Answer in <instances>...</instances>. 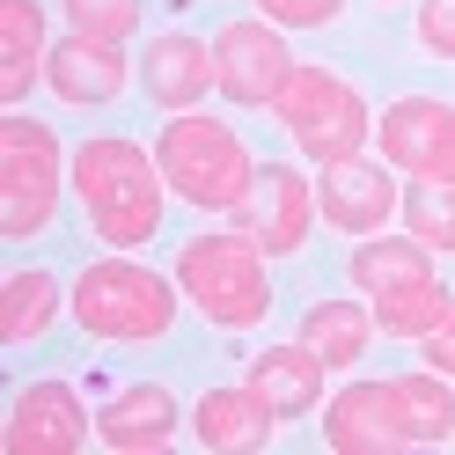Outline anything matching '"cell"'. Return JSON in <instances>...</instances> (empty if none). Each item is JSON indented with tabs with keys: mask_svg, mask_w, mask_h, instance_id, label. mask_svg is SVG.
<instances>
[{
	"mask_svg": "<svg viewBox=\"0 0 455 455\" xmlns=\"http://www.w3.org/2000/svg\"><path fill=\"white\" fill-rule=\"evenodd\" d=\"M162 191H169V184H162V162L140 148V140H125V132H96L89 148L74 155V198H81L89 228H96L110 250L155 243Z\"/></svg>",
	"mask_w": 455,
	"mask_h": 455,
	"instance_id": "6da1fadb",
	"label": "cell"
},
{
	"mask_svg": "<svg viewBox=\"0 0 455 455\" xmlns=\"http://www.w3.org/2000/svg\"><path fill=\"white\" fill-rule=\"evenodd\" d=\"M375 148H382L389 169H404V177L455 184V103H441V96H396L375 118Z\"/></svg>",
	"mask_w": 455,
	"mask_h": 455,
	"instance_id": "9c48e42d",
	"label": "cell"
},
{
	"mask_svg": "<svg viewBox=\"0 0 455 455\" xmlns=\"http://www.w3.org/2000/svg\"><path fill=\"white\" fill-rule=\"evenodd\" d=\"M426 367H441V375L455 382V316L441 331H426Z\"/></svg>",
	"mask_w": 455,
	"mask_h": 455,
	"instance_id": "83f0119b",
	"label": "cell"
},
{
	"mask_svg": "<svg viewBox=\"0 0 455 455\" xmlns=\"http://www.w3.org/2000/svg\"><path fill=\"white\" fill-rule=\"evenodd\" d=\"M272 110H279V125L294 132V148L316 169L323 162H346V155H360L367 140H375L367 96L353 89V81H338L331 67H301L294 60V74H287V89L272 96Z\"/></svg>",
	"mask_w": 455,
	"mask_h": 455,
	"instance_id": "8992f818",
	"label": "cell"
},
{
	"mask_svg": "<svg viewBox=\"0 0 455 455\" xmlns=\"http://www.w3.org/2000/svg\"><path fill=\"white\" fill-rule=\"evenodd\" d=\"M243 389L258 396L272 419H308L323 404V353H308L301 338L294 346H272V353H258L243 367Z\"/></svg>",
	"mask_w": 455,
	"mask_h": 455,
	"instance_id": "5bb4252c",
	"label": "cell"
},
{
	"mask_svg": "<svg viewBox=\"0 0 455 455\" xmlns=\"http://www.w3.org/2000/svg\"><path fill=\"white\" fill-rule=\"evenodd\" d=\"M346 272H353V287L360 294H396V287H426L434 279V250H426L411 228L404 235H360V250L346 258Z\"/></svg>",
	"mask_w": 455,
	"mask_h": 455,
	"instance_id": "ac0fdd59",
	"label": "cell"
},
{
	"mask_svg": "<svg viewBox=\"0 0 455 455\" xmlns=\"http://www.w3.org/2000/svg\"><path fill=\"white\" fill-rule=\"evenodd\" d=\"M67 177H74V162L60 155L52 125L8 110V118H0V235H8V243L44 235L52 213H60Z\"/></svg>",
	"mask_w": 455,
	"mask_h": 455,
	"instance_id": "5b68a950",
	"label": "cell"
},
{
	"mask_svg": "<svg viewBox=\"0 0 455 455\" xmlns=\"http://www.w3.org/2000/svg\"><path fill=\"white\" fill-rule=\"evenodd\" d=\"M367 331H375V308H353V301H316V308L301 316V346H308V353H323V367H360Z\"/></svg>",
	"mask_w": 455,
	"mask_h": 455,
	"instance_id": "d6986e66",
	"label": "cell"
},
{
	"mask_svg": "<svg viewBox=\"0 0 455 455\" xmlns=\"http://www.w3.org/2000/svg\"><path fill=\"white\" fill-rule=\"evenodd\" d=\"M287 74H294V52H287V37H279V22H258V15L220 22V37H213V89L228 103L272 110V96L287 89Z\"/></svg>",
	"mask_w": 455,
	"mask_h": 455,
	"instance_id": "52a82bcc",
	"label": "cell"
},
{
	"mask_svg": "<svg viewBox=\"0 0 455 455\" xmlns=\"http://www.w3.org/2000/svg\"><path fill=\"white\" fill-rule=\"evenodd\" d=\"M89 404L67 389V382H30V389H15V404H8V441L15 455H74L81 441H89Z\"/></svg>",
	"mask_w": 455,
	"mask_h": 455,
	"instance_id": "7c38bea8",
	"label": "cell"
},
{
	"mask_svg": "<svg viewBox=\"0 0 455 455\" xmlns=\"http://www.w3.org/2000/svg\"><path fill=\"white\" fill-rule=\"evenodd\" d=\"M272 426L279 419L250 389H206V396H198V411H191V434H198L206 455H250V448L272 441Z\"/></svg>",
	"mask_w": 455,
	"mask_h": 455,
	"instance_id": "e0dca14e",
	"label": "cell"
},
{
	"mask_svg": "<svg viewBox=\"0 0 455 455\" xmlns=\"http://www.w3.org/2000/svg\"><path fill=\"white\" fill-rule=\"evenodd\" d=\"M455 316V294L441 279H426V287H396V294H375V331L389 338H426Z\"/></svg>",
	"mask_w": 455,
	"mask_h": 455,
	"instance_id": "7402d4cb",
	"label": "cell"
},
{
	"mask_svg": "<svg viewBox=\"0 0 455 455\" xmlns=\"http://www.w3.org/2000/svg\"><path fill=\"white\" fill-rule=\"evenodd\" d=\"M44 81H52V96L60 103H110V96H125V81H132V67H125V52L110 44V37H89V30H74V37H60L44 52Z\"/></svg>",
	"mask_w": 455,
	"mask_h": 455,
	"instance_id": "4fadbf2b",
	"label": "cell"
},
{
	"mask_svg": "<svg viewBox=\"0 0 455 455\" xmlns=\"http://www.w3.org/2000/svg\"><path fill=\"white\" fill-rule=\"evenodd\" d=\"M177 279H162L132 258H96L74 279V323L89 338H110V346H148L177 323Z\"/></svg>",
	"mask_w": 455,
	"mask_h": 455,
	"instance_id": "277c9868",
	"label": "cell"
},
{
	"mask_svg": "<svg viewBox=\"0 0 455 455\" xmlns=\"http://www.w3.org/2000/svg\"><path fill=\"white\" fill-rule=\"evenodd\" d=\"M60 8L74 15V30L110 37V44H125V37L140 30V0H60Z\"/></svg>",
	"mask_w": 455,
	"mask_h": 455,
	"instance_id": "d4e9b609",
	"label": "cell"
},
{
	"mask_svg": "<svg viewBox=\"0 0 455 455\" xmlns=\"http://www.w3.org/2000/svg\"><path fill=\"white\" fill-rule=\"evenodd\" d=\"M404 228H411L426 250H455V184L411 177L404 184Z\"/></svg>",
	"mask_w": 455,
	"mask_h": 455,
	"instance_id": "603a6c76",
	"label": "cell"
},
{
	"mask_svg": "<svg viewBox=\"0 0 455 455\" xmlns=\"http://www.w3.org/2000/svg\"><path fill=\"white\" fill-rule=\"evenodd\" d=\"M177 287L213 331H250L272 308V265H265V250L250 243L243 228H228V235H191L177 250Z\"/></svg>",
	"mask_w": 455,
	"mask_h": 455,
	"instance_id": "3957f363",
	"label": "cell"
},
{
	"mask_svg": "<svg viewBox=\"0 0 455 455\" xmlns=\"http://www.w3.org/2000/svg\"><path fill=\"white\" fill-rule=\"evenodd\" d=\"M258 8L279 22V30H323V22L346 15V0H258Z\"/></svg>",
	"mask_w": 455,
	"mask_h": 455,
	"instance_id": "484cf974",
	"label": "cell"
},
{
	"mask_svg": "<svg viewBox=\"0 0 455 455\" xmlns=\"http://www.w3.org/2000/svg\"><path fill=\"white\" fill-rule=\"evenodd\" d=\"M169 434H177V396L162 382H132L96 411V441L118 448V455H162Z\"/></svg>",
	"mask_w": 455,
	"mask_h": 455,
	"instance_id": "2e32d148",
	"label": "cell"
},
{
	"mask_svg": "<svg viewBox=\"0 0 455 455\" xmlns=\"http://www.w3.org/2000/svg\"><path fill=\"white\" fill-rule=\"evenodd\" d=\"M140 89H148L162 110H198L213 89V44H198L184 30H162L148 52H140Z\"/></svg>",
	"mask_w": 455,
	"mask_h": 455,
	"instance_id": "9a60e30c",
	"label": "cell"
},
{
	"mask_svg": "<svg viewBox=\"0 0 455 455\" xmlns=\"http://www.w3.org/2000/svg\"><path fill=\"white\" fill-rule=\"evenodd\" d=\"M419 44L434 60H455V0H419Z\"/></svg>",
	"mask_w": 455,
	"mask_h": 455,
	"instance_id": "4316f807",
	"label": "cell"
},
{
	"mask_svg": "<svg viewBox=\"0 0 455 455\" xmlns=\"http://www.w3.org/2000/svg\"><path fill=\"white\" fill-rule=\"evenodd\" d=\"M389 206H404V191L389 184V162L346 155V162L316 169V213L338 228V235H375V228L389 220Z\"/></svg>",
	"mask_w": 455,
	"mask_h": 455,
	"instance_id": "8fae6325",
	"label": "cell"
},
{
	"mask_svg": "<svg viewBox=\"0 0 455 455\" xmlns=\"http://www.w3.org/2000/svg\"><path fill=\"white\" fill-rule=\"evenodd\" d=\"M228 213H235V228H243L258 250L294 258V250L308 243V220H316V184H308L301 169H287V162H258L250 191H243Z\"/></svg>",
	"mask_w": 455,
	"mask_h": 455,
	"instance_id": "ba28073f",
	"label": "cell"
},
{
	"mask_svg": "<svg viewBox=\"0 0 455 455\" xmlns=\"http://www.w3.org/2000/svg\"><path fill=\"white\" fill-rule=\"evenodd\" d=\"M323 448L338 455H404L411 441V419L396 404V382H346L323 411Z\"/></svg>",
	"mask_w": 455,
	"mask_h": 455,
	"instance_id": "30bf717a",
	"label": "cell"
},
{
	"mask_svg": "<svg viewBox=\"0 0 455 455\" xmlns=\"http://www.w3.org/2000/svg\"><path fill=\"white\" fill-rule=\"evenodd\" d=\"M396 404H404L419 448H448L455 441V389H448L441 367H426V375H396Z\"/></svg>",
	"mask_w": 455,
	"mask_h": 455,
	"instance_id": "44dd1931",
	"label": "cell"
},
{
	"mask_svg": "<svg viewBox=\"0 0 455 455\" xmlns=\"http://www.w3.org/2000/svg\"><path fill=\"white\" fill-rule=\"evenodd\" d=\"M155 162H162V184L198 213H228L250 191V177H258L243 132L206 118V110H177V118L155 132Z\"/></svg>",
	"mask_w": 455,
	"mask_h": 455,
	"instance_id": "7a4b0ae2",
	"label": "cell"
},
{
	"mask_svg": "<svg viewBox=\"0 0 455 455\" xmlns=\"http://www.w3.org/2000/svg\"><path fill=\"white\" fill-rule=\"evenodd\" d=\"M44 8L37 0H0V67H37L44 60Z\"/></svg>",
	"mask_w": 455,
	"mask_h": 455,
	"instance_id": "cb8c5ba5",
	"label": "cell"
},
{
	"mask_svg": "<svg viewBox=\"0 0 455 455\" xmlns=\"http://www.w3.org/2000/svg\"><path fill=\"white\" fill-rule=\"evenodd\" d=\"M52 316H60V279L44 265L37 272H8V287H0V338H8V346H30V338L52 331Z\"/></svg>",
	"mask_w": 455,
	"mask_h": 455,
	"instance_id": "ffe728a7",
	"label": "cell"
}]
</instances>
